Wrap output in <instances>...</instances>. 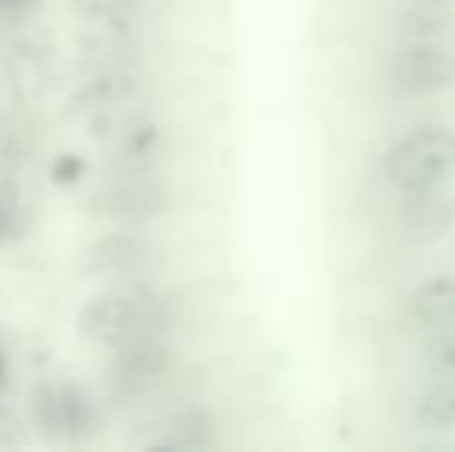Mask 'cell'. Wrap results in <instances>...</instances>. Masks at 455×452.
Masks as SVG:
<instances>
[{
  "label": "cell",
  "instance_id": "cell-9",
  "mask_svg": "<svg viewBox=\"0 0 455 452\" xmlns=\"http://www.w3.org/2000/svg\"><path fill=\"white\" fill-rule=\"evenodd\" d=\"M211 437H214V416L204 406H189V409L177 412L168 422V440H164V447L198 449V447H208Z\"/></svg>",
  "mask_w": 455,
  "mask_h": 452
},
{
  "label": "cell",
  "instance_id": "cell-15",
  "mask_svg": "<svg viewBox=\"0 0 455 452\" xmlns=\"http://www.w3.org/2000/svg\"><path fill=\"white\" fill-rule=\"evenodd\" d=\"M6 381V353L0 350V385Z\"/></svg>",
  "mask_w": 455,
  "mask_h": 452
},
{
  "label": "cell",
  "instance_id": "cell-8",
  "mask_svg": "<svg viewBox=\"0 0 455 452\" xmlns=\"http://www.w3.org/2000/svg\"><path fill=\"white\" fill-rule=\"evenodd\" d=\"M412 316L427 329H455V273L425 282L412 295Z\"/></svg>",
  "mask_w": 455,
  "mask_h": 452
},
{
  "label": "cell",
  "instance_id": "cell-5",
  "mask_svg": "<svg viewBox=\"0 0 455 452\" xmlns=\"http://www.w3.org/2000/svg\"><path fill=\"white\" fill-rule=\"evenodd\" d=\"M146 260V242L133 233H108L84 251V270L91 276L133 273Z\"/></svg>",
  "mask_w": 455,
  "mask_h": 452
},
{
  "label": "cell",
  "instance_id": "cell-14",
  "mask_svg": "<svg viewBox=\"0 0 455 452\" xmlns=\"http://www.w3.org/2000/svg\"><path fill=\"white\" fill-rule=\"evenodd\" d=\"M133 4L137 0H75L78 12H87V16H108V12H121Z\"/></svg>",
  "mask_w": 455,
  "mask_h": 452
},
{
  "label": "cell",
  "instance_id": "cell-16",
  "mask_svg": "<svg viewBox=\"0 0 455 452\" xmlns=\"http://www.w3.org/2000/svg\"><path fill=\"white\" fill-rule=\"evenodd\" d=\"M437 4H450V0H437Z\"/></svg>",
  "mask_w": 455,
  "mask_h": 452
},
{
  "label": "cell",
  "instance_id": "cell-3",
  "mask_svg": "<svg viewBox=\"0 0 455 452\" xmlns=\"http://www.w3.org/2000/svg\"><path fill=\"white\" fill-rule=\"evenodd\" d=\"M455 81V59L450 50L437 47V44H412V47L400 50L394 59V84L403 93L412 97H427V93H440L452 87Z\"/></svg>",
  "mask_w": 455,
  "mask_h": 452
},
{
  "label": "cell",
  "instance_id": "cell-12",
  "mask_svg": "<svg viewBox=\"0 0 455 452\" xmlns=\"http://www.w3.org/2000/svg\"><path fill=\"white\" fill-rule=\"evenodd\" d=\"M50 177H53V183H60V186H72V183H78L81 177H84V158L81 155H60L53 164H50Z\"/></svg>",
  "mask_w": 455,
  "mask_h": 452
},
{
  "label": "cell",
  "instance_id": "cell-13",
  "mask_svg": "<svg viewBox=\"0 0 455 452\" xmlns=\"http://www.w3.org/2000/svg\"><path fill=\"white\" fill-rule=\"evenodd\" d=\"M19 103H22V93H19V84H16V75L10 72L6 62H0V118H10L16 115Z\"/></svg>",
  "mask_w": 455,
  "mask_h": 452
},
{
  "label": "cell",
  "instance_id": "cell-7",
  "mask_svg": "<svg viewBox=\"0 0 455 452\" xmlns=\"http://www.w3.org/2000/svg\"><path fill=\"white\" fill-rule=\"evenodd\" d=\"M452 224H455V205H452V199L440 195V189L406 195L403 226H406L415 239H437V235H443Z\"/></svg>",
  "mask_w": 455,
  "mask_h": 452
},
{
  "label": "cell",
  "instance_id": "cell-11",
  "mask_svg": "<svg viewBox=\"0 0 455 452\" xmlns=\"http://www.w3.org/2000/svg\"><path fill=\"white\" fill-rule=\"evenodd\" d=\"M425 362L431 375L455 381V329H437V335L425 344Z\"/></svg>",
  "mask_w": 455,
  "mask_h": 452
},
{
  "label": "cell",
  "instance_id": "cell-10",
  "mask_svg": "<svg viewBox=\"0 0 455 452\" xmlns=\"http://www.w3.org/2000/svg\"><path fill=\"white\" fill-rule=\"evenodd\" d=\"M415 422L421 428L443 431L455 424V381L443 378L437 385H431L415 403Z\"/></svg>",
  "mask_w": 455,
  "mask_h": 452
},
{
  "label": "cell",
  "instance_id": "cell-4",
  "mask_svg": "<svg viewBox=\"0 0 455 452\" xmlns=\"http://www.w3.org/2000/svg\"><path fill=\"white\" fill-rule=\"evenodd\" d=\"M171 366V350L164 347L156 335H143V338H131L115 347L112 360V378L121 387H146L156 378H162Z\"/></svg>",
  "mask_w": 455,
  "mask_h": 452
},
{
  "label": "cell",
  "instance_id": "cell-1",
  "mask_svg": "<svg viewBox=\"0 0 455 452\" xmlns=\"http://www.w3.org/2000/svg\"><path fill=\"white\" fill-rule=\"evenodd\" d=\"M455 170V133L446 127H421L396 139L384 155V177L403 195L440 189Z\"/></svg>",
  "mask_w": 455,
  "mask_h": 452
},
{
  "label": "cell",
  "instance_id": "cell-2",
  "mask_svg": "<svg viewBox=\"0 0 455 452\" xmlns=\"http://www.w3.org/2000/svg\"><path fill=\"white\" fill-rule=\"evenodd\" d=\"M162 316H158L156 304L131 301V297H96L87 304L78 316V332L84 338L96 344H108V347H118V344L131 338H143V335H156L162 329Z\"/></svg>",
  "mask_w": 455,
  "mask_h": 452
},
{
  "label": "cell",
  "instance_id": "cell-6",
  "mask_svg": "<svg viewBox=\"0 0 455 452\" xmlns=\"http://www.w3.org/2000/svg\"><path fill=\"white\" fill-rule=\"evenodd\" d=\"M96 211L106 218L124 220V224H137L164 208V193L152 183H121V186L106 189L102 195L93 199Z\"/></svg>",
  "mask_w": 455,
  "mask_h": 452
}]
</instances>
